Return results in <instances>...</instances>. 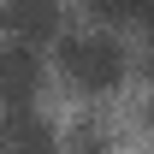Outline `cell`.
Returning <instances> with one entry per match:
<instances>
[{"label": "cell", "mask_w": 154, "mask_h": 154, "mask_svg": "<svg viewBox=\"0 0 154 154\" xmlns=\"http://www.w3.org/2000/svg\"><path fill=\"white\" fill-rule=\"evenodd\" d=\"M59 71L77 89L107 95L125 83V48H119L113 30H71V36H59Z\"/></svg>", "instance_id": "1"}, {"label": "cell", "mask_w": 154, "mask_h": 154, "mask_svg": "<svg viewBox=\"0 0 154 154\" xmlns=\"http://www.w3.org/2000/svg\"><path fill=\"white\" fill-rule=\"evenodd\" d=\"M59 24H65V0H0V36L12 42H59Z\"/></svg>", "instance_id": "2"}, {"label": "cell", "mask_w": 154, "mask_h": 154, "mask_svg": "<svg viewBox=\"0 0 154 154\" xmlns=\"http://www.w3.org/2000/svg\"><path fill=\"white\" fill-rule=\"evenodd\" d=\"M42 95V54L30 42L0 36V101L6 107H30Z\"/></svg>", "instance_id": "3"}, {"label": "cell", "mask_w": 154, "mask_h": 154, "mask_svg": "<svg viewBox=\"0 0 154 154\" xmlns=\"http://www.w3.org/2000/svg\"><path fill=\"white\" fill-rule=\"evenodd\" d=\"M0 136H6V154H59L54 131H48V119L30 113V107H6Z\"/></svg>", "instance_id": "4"}, {"label": "cell", "mask_w": 154, "mask_h": 154, "mask_svg": "<svg viewBox=\"0 0 154 154\" xmlns=\"http://www.w3.org/2000/svg\"><path fill=\"white\" fill-rule=\"evenodd\" d=\"M71 154H107V136H101L95 125H77L71 131Z\"/></svg>", "instance_id": "5"}, {"label": "cell", "mask_w": 154, "mask_h": 154, "mask_svg": "<svg viewBox=\"0 0 154 154\" xmlns=\"http://www.w3.org/2000/svg\"><path fill=\"white\" fill-rule=\"evenodd\" d=\"M136 30H142V42H148V54H154V6L142 12V18H136Z\"/></svg>", "instance_id": "6"}, {"label": "cell", "mask_w": 154, "mask_h": 154, "mask_svg": "<svg viewBox=\"0 0 154 154\" xmlns=\"http://www.w3.org/2000/svg\"><path fill=\"white\" fill-rule=\"evenodd\" d=\"M0 154H6V136H0Z\"/></svg>", "instance_id": "7"}, {"label": "cell", "mask_w": 154, "mask_h": 154, "mask_svg": "<svg viewBox=\"0 0 154 154\" xmlns=\"http://www.w3.org/2000/svg\"><path fill=\"white\" fill-rule=\"evenodd\" d=\"M148 119H154V101H148Z\"/></svg>", "instance_id": "8"}]
</instances>
